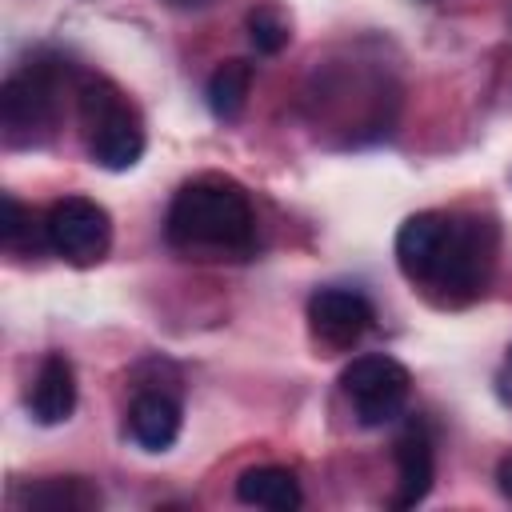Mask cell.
<instances>
[{
	"instance_id": "cell-1",
	"label": "cell",
	"mask_w": 512,
	"mask_h": 512,
	"mask_svg": "<svg viewBox=\"0 0 512 512\" xmlns=\"http://www.w3.org/2000/svg\"><path fill=\"white\" fill-rule=\"evenodd\" d=\"M164 240L204 260H244L256 248V212L248 192L224 176L188 180L164 216Z\"/></svg>"
},
{
	"instance_id": "cell-5",
	"label": "cell",
	"mask_w": 512,
	"mask_h": 512,
	"mask_svg": "<svg viewBox=\"0 0 512 512\" xmlns=\"http://www.w3.org/2000/svg\"><path fill=\"white\" fill-rule=\"evenodd\" d=\"M44 244L60 260L88 268V264L104 260L112 248V216L104 204H96L88 196H64L44 216Z\"/></svg>"
},
{
	"instance_id": "cell-4",
	"label": "cell",
	"mask_w": 512,
	"mask_h": 512,
	"mask_svg": "<svg viewBox=\"0 0 512 512\" xmlns=\"http://www.w3.org/2000/svg\"><path fill=\"white\" fill-rule=\"evenodd\" d=\"M60 72L52 64H28L12 72L0 88V124L8 144H40L56 120Z\"/></svg>"
},
{
	"instance_id": "cell-11",
	"label": "cell",
	"mask_w": 512,
	"mask_h": 512,
	"mask_svg": "<svg viewBox=\"0 0 512 512\" xmlns=\"http://www.w3.org/2000/svg\"><path fill=\"white\" fill-rule=\"evenodd\" d=\"M236 500H240V504H252V508L292 512V508L304 504V492H300L296 472H288V468H280V464H260V468L240 472V480H236Z\"/></svg>"
},
{
	"instance_id": "cell-2",
	"label": "cell",
	"mask_w": 512,
	"mask_h": 512,
	"mask_svg": "<svg viewBox=\"0 0 512 512\" xmlns=\"http://www.w3.org/2000/svg\"><path fill=\"white\" fill-rule=\"evenodd\" d=\"M76 96H80V124H84L88 156L108 172L136 168L144 156V124H140V112L128 104V96L100 76L84 80Z\"/></svg>"
},
{
	"instance_id": "cell-10",
	"label": "cell",
	"mask_w": 512,
	"mask_h": 512,
	"mask_svg": "<svg viewBox=\"0 0 512 512\" xmlns=\"http://www.w3.org/2000/svg\"><path fill=\"white\" fill-rule=\"evenodd\" d=\"M124 432L144 452H168L180 436V404L168 392H140L128 404Z\"/></svg>"
},
{
	"instance_id": "cell-18",
	"label": "cell",
	"mask_w": 512,
	"mask_h": 512,
	"mask_svg": "<svg viewBox=\"0 0 512 512\" xmlns=\"http://www.w3.org/2000/svg\"><path fill=\"white\" fill-rule=\"evenodd\" d=\"M172 4H196V0H172Z\"/></svg>"
},
{
	"instance_id": "cell-16",
	"label": "cell",
	"mask_w": 512,
	"mask_h": 512,
	"mask_svg": "<svg viewBox=\"0 0 512 512\" xmlns=\"http://www.w3.org/2000/svg\"><path fill=\"white\" fill-rule=\"evenodd\" d=\"M496 488H500V492L512 500V452H508V456L496 464Z\"/></svg>"
},
{
	"instance_id": "cell-6",
	"label": "cell",
	"mask_w": 512,
	"mask_h": 512,
	"mask_svg": "<svg viewBox=\"0 0 512 512\" xmlns=\"http://www.w3.org/2000/svg\"><path fill=\"white\" fill-rule=\"evenodd\" d=\"M372 320H376L372 300L356 288L328 284V288H316L308 296V328L328 348H352L372 328Z\"/></svg>"
},
{
	"instance_id": "cell-3",
	"label": "cell",
	"mask_w": 512,
	"mask_h": 512,
	"mask_svg": "<svg viewBox=\"0 0 512 512\" xmlns=\"http://www.w3.org/2000/svg\"><path fill=\"white\" fill-rule=\"evenodd\" d=\"M340 388L352 400L356 420L364 428H384L404 412L408 392H412V376L396 356L364 352V356H352V364H344Z\"/></svg>"
},
{
	"instance_id": "cell-17",
	"label": "cell",
	"mask_w": 512,
	"mask_h": 512,
	"mask_svg": "<svg viewBox=\"0 0 512 512\" xmlns=\"http://www.w3.org/2000/svg\"><path fill=\"white\" fill-rule=\"evenodd\" d=\"M508 372H512V348H508Z\"/></svg>"
},
{
	"instance_id": "cell-13",
	"label": "cell",
	"mask_w": 512,
	"mask_h": 512,
	"mask_svg": "<svg viewBox=\"0 0 512 512\" xmlns=\"http://www.w3.org/2000/svg\"><path fill=\"white\" fill-rule=\"evenodd\" d=\"M252 76H256V68L248 60H224V64H216V72L204 84V100H208V108H212L216 120H236L244 112L248 92H252Z\"/></svg>"
},
{
	"instance_id": "cell-12",
	"label": "cell",
	"mask_w": 512,
	"mask_h": 512,
	"mask_svg": "<svg viewBox=\"0 0 512 512\" xmlns=\"http://www.w3.org/2000/svg\"><path fill=\"white\" fill-rule=\"evenodd\" d=\"M24 504L40 512H92L100 508V488L84 476H52L24 488Z\"/></svg>"
},
{
	"instance_id": "cell-8",
	"label": "cell",
	"mask_w": 512,
	"mask_h": 512,
	"mask_svg": "<svg viewBox=\"0 0 512 512\" xmlns=\"http://www.w3.org/2000/svg\"><path fill=\"white\" fill-rule=\"evenodd\" d=\"M392 460H396V496L392 508H416L428 500L432 480H436V452H432V436L424 424H408L396 444H392Z\"/></svg>"
},
{
	"instance_id": "cell-7",
	"label": "cell",
	"mask_w": 512,
	"mask_h": 512,
	"mask_svg": "<svg viewBox=\"0 0 512 512\" xmlns=\"http://www.w3.org/2000/svg\"><path fill=\"white\" fill-rule=\"evenodd\" d=\"M452 236V216L444 212H416L400 224L396 232V264L412 284H432L436 264L448 248Z\"/></svg>"
},
{
	"instance_id": "cell-14",
	"label": "cell",
	"mask_w": 512,
	"mask_h": 512,
	"mask_svg": "<svg viewBox=\"0 0 512 512\" xmlns=\"http://www.w3.org/2000/svg\"><path fill=\"white\" fill-rule=\"evenodd\" d=\"M248 40H252V48H256L260 56H276V52L292 40L288 20L280 16V8H272V4L252 8V12H248Z\"/></svg>"
},
{
	"instance_id": "cell-15",
	"label": "cell",
	"mask_w": 512,
	"mask_h": 512,
	"mask_svg": "<svg viewBox=\"0 0 512 512\" xmlns=\"http://www.w3.org/2000/svg\"><path fill=\"white\" fill-rule=\"evenodd\" d=\"M28 228H32V212H28L16 196H4V220H0V240H4V248H16L20 232H28Z\"/></svg>"
},
{
	"instance_id": "cell-9",
	"label": "cell",
	"mask_w": 512,
	"mask_h": 512,
	"mask_svg": "<svg viewBox=\"0 0 512 512\" xmlns=\"http://www.w3.org/2000/svg\"><path fill=\"white\" fill-rule=\"evenodd\" d=\"M76 412V372L72 360L64 352H48L32 376L28 388V416L44 428H56L64 420H72Z\"/></svg>"
}]
</instances>
